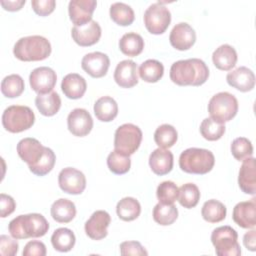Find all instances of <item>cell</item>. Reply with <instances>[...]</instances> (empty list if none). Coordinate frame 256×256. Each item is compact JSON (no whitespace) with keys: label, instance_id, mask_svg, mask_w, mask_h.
Returning <instances> with one entry per match:
<instances>
[{"label":"cell","instance_id":"7c38bea8","mask_svg":"<svg viewBox=\"0 0 256 256\" xmlns=\"http://www.w3.org/2000/svg\"><path fill=\"white\" fill-rule=\"evenodd\" d=\"M47 147L43 146L35 138H24L17 144V153L19 157L28 164L29 168L34 167L44 156Z\"/></svg>","mask_w":256,"mask_h":256},{"label":"cell","instance_id":"f35d334b","mask_svg":"<svg viewBox=\"0 0 256 256\" xmlns=\"http://www.w3.org/2000/svg\"><path fill=\"white\" fill-rule=\"evenodd\" d=\"M200 133L206 140L216 141L225 133V125L211 117L205 118L200 125Z\"/></svg>","mask_w":256,"mask_h":256},{"label":"cell","instance_id":"f1b7e54d","mask_svg":"<svg viewBox=\"0 0 256 256\" xmlns=\"http://www.w3.org/2000/svg\"><path fill=\"white\" fill-rule=\"evenodd\" d=\"M120 51L129 57L138 56L144 49V40L141 35L130 32L124 34L119 41Z\"/></svg>","mask_w":256,"mask_h":256},{"label":"cell","instance_id":"836d02e7","mask_svg":"<svg viewBox=\"0 0 256 256\" xmlns=\"http://www.w3.org/2000/svg\"><path fill=\"white\" fill-rule=\"evenodd\" d=\"M178 217V209L174 204L158 203L153 208V219L156 223L167 226L173 224Z\"/></svg>","mask_w":256,"mask_h":256},{"label":"cell","instance_id":"f6af8a7d","mask_svg":"<svg viewBox=\"0 0 256 256\" xmlns=\"http://www.w3.org/2000/svg\"><path fill=\"white\" fill-rule=\"evenodd\" d=\"M120 253L123 256L127 255H148V252L138 241H125L120 244Z\"/></svg>","mask_w":256,"mask_h":256},{"label":"cell","instance_id":"30bf717a","mask_svg":"<svg viewBox=\"0 0 256 256\" xmlns=\"http://www.w3.org/2000/svg\"><path fill=\"white\" fill-rule=\"evenodd\" d=\"M58 184L62 191L72 195L81 194L86 188L85 175L72 167L64 168L58 175Z\"/></svg>","mask_w":256,"mask_h":256},{"label":"cell","instance_id":"7a4b0ae2","mask_svg":"<svg viewBox=\"0 0 256 256\" xmlns=\"http://www.w3.org/2000/svg\"><path fill=\"white\" fill-rule=\"evenodd\" d=\"M48 221L39 213L19 215L12 219L8 225V230L15 239L42 237L48 232Z\"/></svg>","mask_w":256,"mask_h":256},{"label":"cell","instance_id":"4dcf8cb0","mask_svg":"<svg viewBox=\"0 0 256 256\" xmlns=\"http://www.w3.org/2000/svg\"><path fill=\"white\" fill-rule=\"evenodd\" d=\"M226 207L218 200L211 199L206 201L201 209L203 219L210 223H218L226 217Z\"/></svg>","mask_w":256,"mask_h":256},{"label":"cell","instance_id":"52a82bcc","mask_svg":"<svg viewBox=\"0 0 256 256\" xmlns=\"http://www.w3.org/2000/svg\"><path fill=\"white\" fill-rule=\"evenodd\" d=\"M237 239L238 234L231 226L217 227L211 234V242L215 247L216 254L219 256L241 255V249Z\"/></svg>","mask_w":256,"mask_h":256},{"label":"cell","instance_id":"ac0fdd59","mask_svg":"<svg viewBox=\"0 0 256 256\" xmlns=\"http://www.w3.org/2000/svg\"><path fill=\"white\" fill-rule=\"evenodd\" d=\"M71 35L75 43L79 46L88 47L99 41L101 37V27L96 21L91 20L83 26H74Z\"/></svg>","mask_w":256,"mask_h":256},{"label":"cell","instance_id":"9a60e30c","mask_svg":"<svg viewBox=\"0 0 256 256\" xmlns=\"http://www.w3.org/2000/svg\"><path fill=\"white\" fill-rule=\"evenodd\" d=\"M110 222L111 217L106 211L97 210L86 221L84 226L85 233L92 240H101L107 236V228Z\"/></svg>","mask_w":256,"mask_h":256},{"label":"cell","instance_id":"4fadbf2b","mask_svg":"<svg viewBox=\"0 0 256 256\" xmlns=\"http://www.w3.org/2000/svg\"><path fill=\"white\" fill-rule=\"evenodd\" d=\"M68 130L77 137L88 135L93 128V119L90 113L82 108L72 110L67 117Z\"/></svg>","mask_w":256,"mask_h":256},{"label":"cell","instance_id":"3957f363","mask_svg":"<svg viewBox=\"0 0 256 256\" xmlns=\"http://www.w3.org/2000/svg\"><path fill=\"white\" fill-rule=\"evenodd\" d=\"M14 56L20 61H41L51 54V44L43 36L33 35L20 38L13 48Z\"/></svg>","mask_w":256,"mask_h":256},{"label":"cell","instance_id":"44dd1931","mask_svg":"<svg viewBox=\"0 0 256 256\" xmlns=\"http://www.w3.org/2000/svg\"><path fill=\"white\" fill-rule=\"evenodd\" d=\"M114 80L122 88H132L138 83L137 65L132 60L119 62L114 71Z\"/></svg>","mask_w":256,"mask_h":256},{"label":"cell","instance_id":"60d3db41","mask_svg":"<svg viewBox=\"0 0 256 256\" xmlns=\"http://www.w3.org/2000/svg\"><path fill=\"white\" fill-rule=\"evenodd\" d=\"M179 188L172 181H164L160 183L156 190V195L160 203L174 204L178 198Z\"/></svg>","mask_w":256,"mask_h":256},{"label":"cell","instance_id":"7bdbcfd3","mask_svg":"<svg viewBox=\"0 0 256 256\" xmlns=\"http://www.w3.org/2000/svg\"><path fill=\"white\" fill-rule=\"evenodd\" d=\"M55 161H56V156L53 152L52 149L48 148L46 149V152L44 154V156L40 159V161L32 168H29L30 171L37 175V176H44L46 174H48L54 167L55 165Z\"/></svg>","mask_w":256,"mask_h":256},{"label":"cell","instance_id":"603a6c76","mask_svg":"<svg viewBox=\"0 0 256 256\" xmlns=\"http://www.w3.org/2000/svg\"><path fill=\"white\" fill-rule=\"evenodd\" d=\"M149 166L156 175L168 174L173 168L172 152L163 148L155 149L149 156Z\"/></svg>","mask_w":256,"mask_h":256},{"label":"cell","instance_id":"2e32d148","mask_svg":"<svg viewBox=\"0 0 256 256\" xmlns=\"http://www.w3.org/2000/svg\"><path fill=\"white\" fill-rule=\"evenodd\" d=\"M109 66V57L102 52L88 53L81 61L82 69L93 78H101L105 76Z\"/></svg>","mask_w":256,"mask_h":256},{"label":"cell","instance_id":"e575fe53","mask_svg":"<svg viewBox=\"0 0 256 256\" xmlns=\"http://www.w3.org/2000/svg\"><path fill=\"white\" fill-rule=\"evenodd\" d=\"M110 17L120 26H129L135 19L133 9L122 2H116L110 6Z\"/></svg>","mask_w":256,"mask_h":256},{"label":"cell","instance_id":"1f68e13d","mask_svg":"<svg viewBox=\"0 0 256 256\" xmlns=\"http://www.w3.org/2000/svg\"><path fill=\"white\" fill-rule=\"evenodd\" d=\"M75 235L68 228H58L51 236V243L55 250L59 252H68L75 245Z\"/></svg>","mask_w":256,"mask_h":256},{"label":"cell","instance_id":"5b68a950","mask_svg":"<svg viewBox=\"0 0 256 256\" xmlns=\"http://www.w3.org/2000/svg\"><path fill=\"white\" fill-rule=\"evenodd\" d=\"M35 115L31 108L22 105H12L2 114V125L8 132L19 133L33 126Z\"/></svg>","mask_w":256,"mask_h":256},{"label":"cell","instance_id":"d6986e66","mask_svg":"<svg viewBox=\"0 0 256 256\" xmlns=\"http://www.w3.org/2000/svg\"><path fill=\"white\" fill-rule=\"evenodd\" d=\"M234 222L245 229H253L256 226V202L255 199L250 201L239 202L235 205L232 213Z\"/></svg>","mask_w":256,"mask_h":256},{"label":"cell","instance_id":"74e56055","mask_svg":"<svg viewBox=\"0 0 256 256\" xmlns=\"http://www.w3.org/2000/svg\"><path fill=\"white\" fill-rule=\"evenodd\" d=\"M177 199L181 206L191 209L195 207L200 200L199 188L193 183H186L179 188Z\"/></svg>","mask_w":256,"mask_h":256},{"label":"cell","instance_id":"8992f818","mask_svg":"<svg viewBox=\"0 0 256 256\" xmlns=\"http://www.w3.org/2000/svg\"><path fill=\"white\" fill-rule=\"evenodd\" d=\"M208 112L211 118L219 122L232 120L238 112V101L229 92H219L212 96L208 103Z\"/></svg>","mask_w":256,"mask_h":256},{"label":"cell","instance_id":"d6a6232c","mask_svg":"<svg viewBox=\"0 0 256 256\" xmlns=\"http://www.w3.org/2000/svg\"><path fill=\"white\" fill-rule=\"evenodd\" d=\"M164 74V66L161 62L155 59H148L139 67V76L142 80L148 83L159 81Z\"/></svg>","mask_w":256,"mask_h":256},{"label":"cell","instance_id":"6da1fadb","mask_svg":"<svg viewBox=\"0 0 256 256\" xmlns=\"http://www.w3.org/2000/svg\"><path fill=\"white\" fill-rule=\"evenodd\" d=\"M209 77V69L204 61L198 58L179 60L170 68V79L179 86H200Z\"/></svg>","mask_w":256,"mask_h":256},{"label":"cell","instance_id":"277c9868","mask_svg":"<svg viewBox=\"0 0 256 256\" xmlns=\"http://www.w3.org/2000/svg\"><path fill=\"white\" fill-rule=\"evenodd\" d=\"M215 164V157L210 150L188 148L179 157V167L190 174L204 175L210 172Z\"/></svg>","mask_w":256,"mask_h":256},{"label":"cell","instance_id":"5bb4252c","mask_svg":"<svg viewBox=\"0 0 256 256\" xmlns=\"http://www.w3.org/2000/svg\"><path fill=\"white\" fill-rule=\"evenodd\" d=\"M95 0H72L68 5L69 17L75 26H83L92 20L96 8Z\"/></svg>","mask_w":256,"mask_h":256},{"label":"cell","instance_id":"e0dca14e","mask_svg":"<svg viewBox=\"0 0 256 256\" xmlns=\"http://www.w3.org/2000/svg\"><path fill=\"white\" fill-rule=\"evenodd\" d=\"M169 41L172 47L177 50H188L196 41V33L189 24L181 22L176 24L171 30Z\"/></svg>","mask_w":256,"mask_h":256},{"label":"cell","instance_id":"cb8c5ba5","mask_svg":"<svg viewBox=\"0 0 256 256\" xmlns=\"http://www.w3.org/2000/svg\"><path fill=\"white\" fill-rule=\"evenodd\" d=\"M61 89L67 98L79 99L85 94L87 84L81 75L77 73H70L63 78Z\"/></svg>","mask_w":256,"mask_h":256},{"label":"cell","instance_id":"bcb514c9","mask_svg":"<svg viewBox=\"0 0 256 256\" xmlns=\"http://www.w3.org/2000/svg\"><path fill=\"white\" fill-rule=\"evenodd\" d=\"M31 6L37 15L47 16L54 11L56 2L54 0H33Z\"/></svg>","mask_w":256,"mask_h":256},{"label":"cell","instance_id":"83f0119b","mask_svg":"<svg viewBox=\"0 0 256 256\" xmlns=\"http://www.w3.org/2000/svg\"><path fill=\"white\" fill-rule=\"evenodd\" d=\"M35 105L42 115L49 117L59 111L61 99L55 91H51L46 94H38L35 98Z\"/></svg>","mask_w":256,"mask_h":256},{"label":"cell","instance_id":"b9f144b4","mask_svg":"<svg viewBox=\"0 0 256 256\" xmlns=\"http://www.w3.org/2000/svg\"><path fill=\"white\" fill-rule=\"evenodd\" d=\"M231 153L238 161L251 157L253 154V146L250 140L245 137H238L233 140L231 144Z\"/></svg>","mask_w":256,"mask_h":256},{"label":"cell","instance_id":"c3c4849f","mask_svg":"<svg viewBox=\"0 0 256 256\" xmlns=\"http://www.w3.org/2000/svg\"><path fill=\"white\" fill-rule=\"evenodd\" d=\"M0 208H1L0 215L2 218H5L14 212V210L16 208V203L11 196L1 193L0 194Z\"/></svg>","mask_w":256,"mask_h":256},{"label":"cell","instance_id":"9c48e42d","mask_svg":"<svg viewBox=\"0 0 256 256\" xmlns=\"http://www.w3.org/2000/svg\"><path fill=\"white\" fill-rule=\"evenodd\" d=\"M171 22V13L161 2L150 5L144 13V24L151 34H163Z\"/></svg>","mask_w":256,"mask_h":256},{"label":"cell","instance_id":"d590c367","mask_svg":"<svg viewBox=\"0 0 256 256\" xmlns=\"http://www.w3.org/2000/svg\"><path fill=\"white\" fill-rule=\"evenodd\" d=\"M24 88V80L18 74L8 75L1 82V92L7 98L20 96L23 93Z\"/></svg>","mask_w":256,"mask_h":256},{"label":"cell","instance_id":"7402d4cb","mask_svg":"<svg viewBox=\"0 0 256 256\" xmlns=\"http://www.w3.org/2000/svg\"><path fill=\"white\" fill-rule=\"evenodd\" d=\"M226 81L231 87L241 92H248L255 86V75L251 69L241 66L229 72Z\"/></svg>","mask_w":256,"mask_h":256},{"label":"cell","instance_id":"ba28073f","mask_svg":"<svg viewBox=\"0 0 256 256\" xmlns=\"http://www.w3.org/2000/svg\"><path fill=\"white\" fill-rule=\"evenodd\" d=\"M141 141V129L132 123H126L115 131L114 150L130 156L139 148Z\"/></svg>","mask_w":256,"mask_h":256},{"label":"cell","instance_id":"4316f807","mask_svg":"<svg viewBox=\"0 0 256 256\" xmlns=\"http://www.w3.org/2000/svg\"><path fill=\"white\" fill-rule=\"evenodd\" d=\"M76 215L75 204L65 198L56 200L51 206V216L59 223H69Z\"/></svg>","mask_w":256,"mask_h":256},{"label":"cell","instance_id":"681fc988","mask_svg":"<svg viewBox=\"0 0 256 256\" xmlns=\"http://www.w3.org/2000/svg\"><path fill=\"white\" fill-rule=\"evenodd\" d=\"M256 231L251 230L249 232H246L244 237H243V243L244 246L250 250V251H255L256 250Z\"/></svg>","mask_w":256,"mask_h":256},{"label":"cell","instance_id":"484cf974","mask_svg":"<svg viewBox=\"0 0 256 256\" xmlns=\"http://www.w3.org/2000/svg\"><path fill=\"white\" fill-rule=\"evenodd\" d=\"M94 114L102 122H110L118 114L117 102L110 96L100 97L94 104Z\"/></svg>","mask_w":256,"mask_h":256},{"label":"cell","instance_id":"ffe728a7","mask_svg":"<svg viewBox=\"0 0 256 256\" xmlns=\"http://www.w3.org/2000/svg\"><path fill=\"white\" fill-rule=\"evenodd\" d=\"M238 184L242 192L255 195L256 193V164L255 158L248 157L243 160L239 170Z\"/></svg>","mask_w":256,"mask_h":256},{"label":"cell","instance_id":"7dc6e473","mask_svg":"<svg viewBox=\"0 0 256 256\" xmlns=\"http://www.w3.org/2000/svg\"><path fill=\"white\" fill-rule=\"evenodd\" d=\"M23 256H45L46 255V246L43 242L33 240L29 241L22 252Z\"/></svg>","mask_w":256,"mask_h":256},{"label":"cell","instance_id":"ab89813d","mask_svg":"<svg viewBox=\"0 0 256 256\" xmlns=\"http://www.w3.org/2000/svg\"><path fill=\"white\" fill-rule=\"evenodd\" d=\"M107 166L112 173L122 175L130 170L131 160L128 155L114 150L107 157Z\"/></svg>","mask_w":256,"mask_h":256},{"label":"cell","instance_id":"8fae6325","mask_svg":"<svg viewBox=\"0 0 256 256\" xmlns=\"http://www.w3.org/2000/svg\"><path fill=\"white\" fill-rule=\"evenodd\" d=\"M56 72L50 67L42 66L35 68L29 76L31 88L38 94H46L53 90L56 85Z\"/></svg>","mask_w":256,"mask_h":256},{"label":"cell","instance_id":"d4e9b609","mask_svg":"<svg viewBox=\"0 0 256 256\" xmlns=\"http://www.w3.org/2000/svg\"><path fill=\"white\" fill-rule=\"evenodd\" d=\"M212 61L217 69L222 71H229L236 65V50L228 44H223L213 52Z\"/></svg>","mask_w":256,"mask_h":256},{"label":"cell","instance_id":"8d00e7d4","mask_svg":"<svg viewBox=\"0 0 256 256\" xmlns=\"http://www.w3.org/2000/svg\"><path fill=\"white\" fill-rule=\"evenodd\" d=\"M178 138V133L176 129L169 124L160 125L154 133V141L159 146V148L167 149L172 147Z\"/></svg>","mask_w":256,"mask_h":256},{"label":"cell","instance_id":"f907efd6","mask_svg":"<svg viewBox=\"0 0 256 256\" xmlns=\"http://www.w3.org/2000/svg\"><path fill=\"white\" fill-rule=\"evenodd\" d=\"M25 0H17V1H1V5L5 10L8 11H18L25 4Z\"/></svg>","mask_w":256,"mask_h":256},{"label":"cell","instance_id":"f546056e","mask_svg":"<svg viewBox=\"0 0 256 256\" xmlns=\"http://www.w3.org/2000/svg\"><path fill=\"white\" fill-rule=\"evenodd\" d=\"M116 213L123 221H133L141 213V206L138 200L133 197L122 198L116 206Z\"/></svg>","mask_w":256,"mask_h":256},{"label":"cell","instance_id":"ee69618b","mask_svg":"<svg viewBox=\"0 0 256 256\" xmlns=\"http://www.w3.org/2000/svg\"><path fill=\"white\" fill-rule=\"evenodd\" d=\"M18 242L7 235L0 236V254L2 256H14L18 252Z\"/></svg>","mask_w":256,"mask_h":256}]
</instances>
